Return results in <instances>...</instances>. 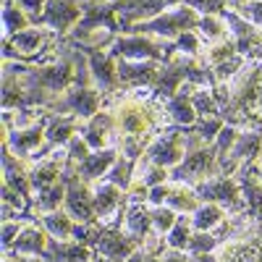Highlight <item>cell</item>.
<instances>
[{
    "label": "cell",
    "instance_id": "60d3db41",
    "mask_svg": "<svg viewBox=\"0 0 262 262\" xmlns=\"http://www.w3.org/2000/svg\"><path fill=\"white\" fill-rule=\"evenodd\" d=\"M173 48H176V53L181 55H189V58H200L202 60V53H205V39L200 37V32H184L179 34L176 39H173Z\"/></svg>",
    "mask_w": 262,
    "mask_h": 262
},
{
    "label": "cell",
    "instance_id": "9a60e30c",
    "mask_svg": "<svg viewBox=\"0 0 262 262\" xmlns=\"http://www.w3.org/2000/svg\"><path fill=\"white\" fill-rule=\"evenodd\" d=\"M259 155H262V128H238L231 149L223 158L221 170L226 173V176H233L242 165L257 163Z\"/></svg>",
    "mask_w": 262,
    "mask_h": 262
},
{
    "label": "cell",
    "instance_id": "d6a6232c",
    "mask_svg": "<svg viewBox=\"0 0 262 262\" xmlns=\"http://www.w3.org/2000/svg\"><path fill=\"white\" fill-rule=\"evenodd\" d=\"M123 228L128 233H134L139 238H147L155 233L152 228V215H149V205L139 202V205H128L126 207V215H123Z\"/></svg>",
    "mask_w": 262,
    "mask_h": 262
},
{
    "label": "cell",
    "instance_id": "d590c367",
    "mask_svg": "<svg viewBox=\"0 0 262 262\" xmlns=\"http://www.w3.org/2000/svg\"><path fill=\"white\" fill-rule=\"evenodd\" d=\"M238 55V48H236V42L233 37L228 39H221V42H210V45H205V53H202V63H207L210 69H215V66H221L231 58Z\"/></svg>",
    "mask_w": 262,
    "mask_h": 262
},
{
    "label": "cell",
    "instance_id": "83f0119b",
    "mask_svg": "<svg viewBox=\"0 0 262 262\" xmlns=\"http://www.w3.org/2000/svg\"><path fill=\"white\" fill-rule=\"evenodd\" d=\"M191 92H194V84H184L170 100L163 102L170 123L184 126V128H191L196 121H200V116H196V111H194V102H191Z\"/></svg>",
    "mask_w": 262,
    "mask_h": 262
},
{
    "label": "cell",
    "instance_id": "7c38bea8",
    "mask_svg": "<svg viewBox=\"0 0 262 262\" xmlns=\"http://www.w3.org/2000/svg\"><path fill=\"white\" fill-rule=\"evenodd\" d=\"M63 210L69 212L76 223H92L97 226V215H95V189L92 184L81 181L74 168H66V202Z\"/></svg>",
    "mask_w": 262,
    "mask_h": 262
},
{
    "label": "cell",
    "instance_id": "91938a15",
    "mask_svg": "<svg viewBox=\"0 0 262 262\" xmlns=\"http://www.w3.org/2000/svg\"><path fill=\"white\" fill-rule=\"evenodd\" d=\"M21 262H48V259H42V257H24Z\"/></svg>",
    "mask_w": 262,
    "mask_h": 262
},
{
    "label": "cell",
    "instance_id": "7402d4cb",
    "mask_svg": "<svg viewBox=\"0 0 262 262\" xmlns=\"http://www.w3.org/2000/svg\"><path fill=\"white\" fill-rule=\"evenodd\" d=\"M79 134L84 137V142L90 144L92 149H107V147H116L118 139V126H116V116L102 107L97 116H92L90 121H84Z\"/></svg>",
    "mask_w": 262,
    "mask_h": 262
},
{
    "label": "cell",
    "instance_id": "d4e9b609",
    "mask_svg": "<svg viewBox=\"0 0 262 262\" xmlns=\"http://www.w3.org/2000/svg\"><path fill=\"white\" fill-rule=\"evenodd\" d=\"M118 158H121L118 147L92 149L79 165H74V173H76L81 181H86V184H97V181H102L107 173L113 170V165L118 163Z\"/></svg>",
    "mask_w": 262,
    "mask_h": 262
},
{
    "label": "cell",
    "instance_id": "d6986e66",
    "mask_svg": "<svg viewBox=\"0 0 262 262\" xmlns=\"http://www.w3.org/2000/svg\"><path fill=\"white\" fill-rule=\"evenodd\" d=\"M223 18L231 29V37L238 48V55L247 58V60H262V29L254 27L252 21H247L242 13H236L231 8Z\"/></svg>",
    "mask_w": 262,
    "mask_h": 262
},
{
    "label": "cell",
    "instance_id": "7a4b0ae2",
    "mask_svg": "<svg viewBox=\"0 0 262 262\" xmlns=\"http://www.w3.org/2000/svg\"><path fill=\"white\" fill-rule=\"evenodd\" d=\"M259 76H262V60H249L231 81H223L212 90L228 126L262 128L259 123Z\"/></svg>",
    "mask_w": 262,
    "mask_h": 262
},
{
    "label": "cell",
    "instance_id": "8fae6325",
    "mask_svg": "<svg viewBox=\"0 0 262 262\" xmlns=\"http://www.w3.org/2000/svg\"><path fill=\"white\" fill-rule=\"evenodd\" d=\"M196 196H200L202 202H215L226 207L228 215H238L244 212V194H242V186H238L236 176H226V173H221V176H212L202 184L194 186Z\"/></svg>",
    "mask_w": 262,
    "mask_h": 262
},
{
    "label": "cell",
    "instance_id": "7bdbcfd3",
    "mask_svg": "<svg viewBox=\"0 0 262 262\" xmlns=\"http://www.w3.org/2000/svg\"><path fill=\"white\" fill-rule=\"evenodd\" d=\"M134 179L144 181V184L152 189V186H160V184L170 181V170H168V168H163V165H152V163H149V165H137Z\"/></svg>",
    "mask_w": 262,
    "mask_h": 262
},
{
    "label": "cell",
    "instance_id": "8d00e7d4",
    "mask_svg": "<svg viewBox=\"0 0 262 262\" xmlns=\"http://www.w3.org/2000/svg\"><path fill=\"white\" fill-rule=\"evenodd\" d=\"M196 32H200V37L205 39V45L231 37V29L226 24V18H221V16H200V27H196Z\"/></svg>",
    "mask_w": 262,
    "mask_h": 262
},
{
    "label": "cell",
    "instance_id": "ffe728a7",
    "mask_svg": "<svg viewBox=\"0 0 262 262\" xmlns=\"http://www.w3.org/2000/svg\"><path fill=\"white\" fill-rule=\"evenodd\" d=\"M0 165H3V184L11 186L16 194H21L29 205V212H32V205H34V189H32V181H29V160L24 158H16L13 152L0 144Z\"/></svg>",
    "mask_w": 262,
    "mask_h": 262
},
{
    "label": "cell",
    "instance_id": "30bf717a",
    "mask_svg": "<svg viewBox=\"0 0 262 262\" xmlns=\"http://www.w3.org/2000/svg\"><path fill=\"white\" fill-rule=\"evenodd\" d=\"M50 121V111L42 107V116L37 121H32L29 126H13V128H3V144L13 152L16 158L24 160H34L42 147H45V128Z\"/></svg>",
    "mask_w": 262,
    "mask_h": 262
},
{
    "label": "cell",
    "instance_id": "680465c9",
    "mask_svg": "<svg viewBox=\"0 0 262 262\" xmlns=\"http://www.w3.org/2000/svg\"><path fill=\"white\" fill-rule=\"evenodd\" d=\"M21 259H24L21 254H3V262H21Z\"/></svg>",
    "mask_w": 262,
    "mask_h": 262
},
{
    "label": "cell",
    "instance_id": "f6af8a7d",
    "mask_svg": "<svg viewBox=\"0 0 262 262\" xmlns=\"http://www.w3.org/2000/svg\"><path fill=\"white\" fill-rule=\"evenodd\" d=\"M149 215H152V228H155V233H160V236H165V233L173 228V223L179 221V212L170 210V207H165V205L149 207Z\"/></svg>",
    "mask_w": 262,
    "mask_h": 262
},
{
    "label": "cell",
    "instance_id": "74e56055",
    "mask_svg": "<svg viewBox=\"0 0 262 262\" xmlns=\"http://www.w3.org/2000/svg\"><path fill=\"white\" fill-rule=\"evenodd\" d=\"M226 244V238H221L215 231H194L189 244H186V252L189 254H205V252H217Z\"/></svg>",
    "mask_w": 262,
    "mask_h": 262
},
{
    "label": "cell",
    "instance_id": "836d02e7",
    "mask_svg": "<svg viewBox=\"0 0 262 262\" xmlns=\"http://www.w3.org/2000/svg\"><path fill=\"white\" fill-rule=\"evenodd\" d=\"M29 27H34L29 13L21 8L16 0H3V39H11L13 34L24 32Z\"/></svg>",
    "mask_w": 262,
    "mask_h": 262
},
{
    "label": "cell",
    "instance_id": "e0dca14e",
    "mask_svg": "<svg viewBox=\"0 0 262 262\" xmlns=\"http://www.w3.org/2000/svg\"><path fill=\"white\" fill-rule=\"evenodd\" d=\"M184 3L186 0H116L121 32L134 24H142V21L158 18L160 13L176 8V6H184Z\"/></svg>",
    "mask_w": 262,
    "mask_h": 262
},
{
    "label": "cell",
    "instance_id": "5bb4252c",
    "mask_svg": "<svg viewBox=\"0 0 262 262\" xmlns=\"http://www.w3.org/2000/svg\"><path fill=\"white\" fill-rule=\"evenodd\" d=\"M142 244L144 238L128 233L123 226H102L100 238L95 244V254L102 257L105 262H126Z\"/></svg>",
    "mask_w": 262,
    "mask_h": 262
},
{
    "label": "cell",
    "instance_id": "db71d44e",
    "mask_svg": "<svg viewBox=\"0 0 262 262\" xmlns=\"http://www.w3.org/2000/svg\"><path fill=\"white\" fill-rule=\"evenodd\" d=\"M163 262H189V252H184V249H165L163 252Z\"/></svg>",
    "mask_w": 262,
    "mask_h": 262
},
{
    "label": "cell",
    "instance_id": "2e32d148",
    "mask_svg": "<svg viewBox=\"0 0 262 262\" xmlns=\"http://www.w3.org/2000/svg\"><path fill=\"white\" fill-rule=\"evenodd\" d=\"M215 254L221 262H262V223H252L247 231L228 238Z\"/></svg>",
    "mask_w": 262,
    "mask_h": 262
},
{
    "label": "cell",
    "instance_id": "4316f807",
    "mask_svg": "<svg viewBox=\"0 0 262 262\" xmlns=\"http://www.w3.org/2000/svg\"><path fill=\"white\" fill-rule=\"evenodd\" d=\"M233 176L244 194V212L249 215V221L262 223V181H259V176L254 173L252 165H242Z\"/></svg>",
    "mask_w": 262,
    "mask_h": 262
},
{
    "label": "cell",
    "instance_id": "3957f363",
    "mask_svg": "<svg viewBox=\"0 0 262 262\" xmlns=\"http://www.w3.org/2000/svg\"><path fill=\"white\" fill-rule=\"evenodd\" d=\"M63 45V37H58L48 27H29L24 32L13 34L11 39H3V60H18V63H48L58 55Z\"/></svg>",
    "mask_w": 262,
    "mask_h": 262
},
{
    "label": "cell",
    "instance_id": "b9f144b4",
    "mask_svg": "<svg viewBox=\"0 0 262 262\" xmlns=\"http://www.w3.org/2000/svg\"><path fill=\"white\" fill-rule=\"evenodd\" d=\"M223 126H226V118L223 116H210V118H200L189 131L200 137L205 144H212L217 139V134L223 131Z\"/></svg>",
    "mask_w": 262,
    "mask_h": 262
},
{
    "label": "cell",
    "instance_id": "603a6c76",
    "mask_svg": "<svg viewBox=\"0 0 262 262\" xmlns=\"http://www.w3.org/2000/svg\"><path fill=\"white\" fill-rule=\"evenodd\" d=\"M163 63L158 60H118L121 90H152Z\"/></svg>",
    "mask_w": 262,
    "mask_h": 262
},
{
    "label": "cell",
    "instance_id": "ab89813d",
    "mask_svg": "<svg viewBox=\"0 0 262 262\" xmlns=\"http://www.w3.org/2000/svg\"><path fill=\"white\" fill-rule=\"evenodd\" d=\"M191 233H194V228H191V215H179V221L173 223V228L165 233L168 249H184V252H186V244H189Z\"/></svg>",
    "mask_w": 262,
    "mask_h": 262
},
{
    "label": "cell",
    "instance_id": "277c9868",
    "mask_svg": "<svg viewBox=\"0 0 262 262\" xmlns=\"http://www.w3.org/2000/svg\"><path fill=\"white\" fill-rule=\"evenodd\" d=\"M189 131V128H186ZM221 158H217V149L212 144H205L196 134H186V155L184 160L170 170V181L179 184H189L196 186L212 176H221Z\"/></svg>",
    "mask_w": 262,
    "mask_h": 262
},
{
    "label": "cell",
    "instance_id": "f1b7e54d",
    "mask_svg": "<svg viewBox=\"0 0 262 262\" xmlns=\"http://www.w3.org/2000/svg\"><path fill=\"white\" fill-rule=\"evenodd\" d=\"M97 254L95 249L76 244V242H60V238L50 236V244H48V262H92Z\"/></svg>",
    "mask_w": 262,
    "mask_h": 262
},
{
    "label": "cell",
    "instance_id": "f5cc1de1",
    "mask_svg": "<svg viewBox=\"0 0 262 262\" xmlns=\"http://www.w3.org/2000/svg\"><path fill=\"white\" fill-rule=\"evenodd\" d=\"M126 262H163V254L152 252V249H147V247H139V249L131 254Z\"/></svg>",
    "mask_w": 262,
    "mask_h": 262
},
{
    "label": "cell",
    "instance_id": "44dd1931",
    "mask_svg": "<svg viewBox=\"0 0 262 262\" xmlns=\"http://www.w3.org/2000/svg\"><path fill=\"white\" fill-rule=\"evenodd\" d=\"M66 168H69V158H66V149H55L45 158H37L32 160L29 165V181H32V189L34 194L48 189L53 184H58L63 176H66Z\"/></svg>",
    "mask_w": 262,
    "mask_h": 262
},
{
    "label": "cell",
    "instance_id": "9f6ffc18",
    "mask_svg": "<svg viewBox=\"0 0 262 262\" xmlns=\"http://www.w3.org/2000/svg\"><path fill=\"white\" fill-rule=\"evenodd\" d=\"M226 3H228V8H231V11H238L244 3H249V0H226Z\"/></svg>",
    "mask_w": 262,
    "mask_h": 262
},
{
    "label": "cell",
    "instance_id": "6125c7cd",
    "mask_svg": "<svg viewBox=\"0 0 262 262\" xmlns=\"http://www.w3.org/2000/svg\"><path fill=\"white\" fill-rule=\"evenodd\" d=\"M259 158H262V155H259Z\"/></svg>",
    "mask_w": 262,
    "mask_h": 262
},
{
    "label": "cell",
    "instance_id": "6da1fadb",
    "mask_svg": "<svg viewBox=\"0 0 262 262\" xmlns=\"http://www.w3.org/2000/svg\"><path fill=\"white\" fill-rule=\"evenodd\" d=\"M105 107L116 116V147L121 158L134 165L142 160L144 149L170 126L165 105L152 97V90H121L118 95L105 97Z\"/></svg>",
    "mask_w": 262,
    "mask_h": 262
},
{
    "label": "cell",
    "instance_id": "484cf974",
    "mask_svg": "<svg viewBox=\"0 0 262 262\" xmlns=\"http://www.w3.org/2000/svg\"><path fill=\"white\" fill-rule=\"evenodd\" d=\"M48 244H50V233L42 228V223L37 217L24 226V231L18 233V238L13 242V247L3 254H21V257H48Z\"/></svg>",
    "mask_w": 262,
    "mask_h": 262
},
{
    "label": "cell",
    "instance_id": "f907efd6",
    "mask_svg": "<svg viewBox=\"0 0 262 262\" xmlns=\"http://www.w3.org/2000/svg\"><path fill=\"white\" fill-rule=\"evenodd\" d=\"M236 13H242L247 21H252L254 27L262 29V0H249V3H244Z\"/></svg>",
    "mask_w": 262,
    "mask_h": 262
},
{
    "label": "cell",
    "instance_id": "1f68e13d",
    "mask_svg": "<svg viewBox=\"0 0 262 262\" xmlns=\"http://www.w3.org/2000/svg\"><path fill=\"white\" fill-rule=\"evenodd\" d=\"M37 221L42 223V228H45L53 238H60V242H71V238H74L76 221L63 207L55 210V212H48V215H39Z\"/></svg>",
    "mask_w": 262,
    "mask_h": 262
},
{
    "label": "cell",
    "instance_id": "bcb514c9",
    "mask_svg": "<svg viewBox=\"0 0 262 262\" xmlns=\"http://www.w3.org/2000/svg\"><path fill=\"white\" fill-rule=\"evenodd\" d=\"M32 221L29 215H18V217H11V221H3V252H8L11 247H13V242L18 238V233L24 231V226Z\"/></svg>",
    "mask_w": 262,
    "mask_h": 262
},
{
    "label": "cell",
    "instance_id": "94428289",
    "mask_svg": "<svg viewBox=\"0 0 262 262\" xmlns=\"http://www.w3.org/2000/svg\"><path fill=\"white\" fill-rule=\"evenodd\" d=\"M92 262H105V259H102V257H95V259H92Z\"/></svg>",
    "mask_w": 262,
    "mask_h": 262
},
{
    "label": "cell",
    "instance_id": "6f0895ef",
    "mask_svg": "<svg viewBox=\"0 0 262 262\" xmlns=\"http://www.w3.org/2000/svg\"><path fill=\"white\" fill-rule=\"evenodd\" d=\"M252 168H254V173H257L259 181H262V158H257V163H252Z\"/></svg>",
    "mask_w": 262,
    "mask_h": 262
},
{
    "label": "cell",
    "instance_id": "11a10c76",
    "mask_svg": "<svg viewBox=\"0 0 262 262\" xmlns=\"http://www.w3.org/2000/svg\"><path fill=\"white\" fill-rule=\"evenodd\" d=\"M189 262H221L215 252H205V254H189Z\"/></svg>",
    "mask_w": 262,
    "mask_h": 262
},
{
    "label": "cell",
    "instance_id": "ac0fdd59",
    "mask_svg": "<svg viewBox=\"0 0 262 262\" xmlns=\"http://www.w3.org/2000/svg\"><path fill=\"white\" fill-rule=\"evenodd\" d=\"M81 18V3L79 0H48L42 16L34 21V27H48L58 37H69L71 29L79 24Z\"/></svg>",
    "mask_w": 262,
    "mask_h": 262
},
{
    "label": "cell",
    "instance_id": "f546056e",
    "mask_svg": "<svg viewBox=\"0 0 262 262\" xmlns=\"http://www.w3.org/2000/svg\"><path fill=\"white\" fill-rule=\"evenodd\" d=\"M202 205V200L196 196L194 186L179 184V181H168V196H165V207L176 210L179 215H191L196 207Z\"/></svg>",
    "mask_w": 262,
    "mask_h": 262
},
{
    "label": "cell",
    "instance_id": "681fc988",
    "mask_svg": "<svg viewBox=\"0 0 262 262\" xmlns=\"http://www.w3.org/2000/svg\"><path fill=\"white\" fill-rule=\"evenodd\" d=\"M92 152V147L84 142V137L81 134H76L69 144H66V158H69V168H74V165H79L86 155Z\"/></svg>",
    "mask_w": 262,
    "mask_h": 262
},
{
    "label": "cell",
    "instance_id": "52a82bcc",
    "mask_svg": "<svg viewBox=\"0 0 262 262\" xmlns=\"http://www.w3.org/2000/svg\"><path fill=\"white\" fill-rule=\"evenodd\" d=\"M196 27H200V13H196L191 6H176V8L160 13L152 21H142V24H134V27L123 29L121 34H152V37L173 42L179 34L194 32Z\"/></svg>",
    "mask_w": 262,
    "mask_h": 262
},
{
    "label": "cell",
    "instance_id": "816d5d0a",
    "mask_svg": "<svg viewBox=\"0 0 262 262\" xmlns=\"http://www.w3.org/2000/svg\"><path fill=\"white\" fill-rule=\"evenodd\" d=\"M16 3H18L21 8H24V11L29 13L32 24H34V21L42 16V11H45V3H48V0H16Z\"/></svg>",
    "mask_w": 262,
    "mask_h": 262
},
{
    "label": "cell",
    "instance_id": "ee69618b",
    "mask_svg": "<svg viewBox=\"0 0 262 262\" xmlns=\"http://www.w3.org/2000/svg\"><path fill=\"white\" fill-rule=\"evenodd\" d=\"M134 170H137V165H134V163H128L126 158H118V163L113 165V170L107 173V176H105L102 181H111V184H118L121 189H126V191H128L131 181H134Z\"/></svg>",
    "mask_w": 262,
    "mask_h": 262
},
{
    "label": "cell",
    "instance_id": "7dc6e473",
    "mask_svg": "<svg viewBox=\"0 0 262 262\" xmlns=\"http://www.w3.org/2000/svg\"><path fill=\"white\" fill-rule=\"evenodd\" d=\"M184 6H191L200 16H226L228 13V3L226 0H186Z\"/></svg>",
    "mask_w": 262,
    "mask_h": 262
},
{
    "label": "cell",
    "instance_id": "4dcf8cb0",
    "mask_svg": "<svg viewBox=\"0 0 262 262\" xmlns=\"http://www.w3.org/2000/svg\"><path fill=\"white\" fill-rule=\"evenodd\" d=\"M63 202H66V176H63L58 184H53V186H48V189H42V191H37V194H34L32 215H34V217H39V215L55 212V210H60V207H63Z\"/></svg>",
    "mask_w": 262,
    "mask_h": 262
},
{
    "label": "cell",
    "instance_id": "4fadbf2b",
    "mask_svg": "<svg viewBox=\"0 0 262 262\" xmlns=\"http://www.w3.org/2000/svg\"><path fill=\"white\" fill-rule=\"evenodd\" d=\"M95 189V215L100 226H123V215L128 207V194L118 184L111 181H97Z\"/></svg>",
    "mask_w": 262,
    "mask_h": 262
},
{
    "label": "cell",
    "instance_id": "c3c4849f",
    "mask_svg": "<svg viewBox=\"0 0 262 262\" xmlns=\"http://www.w3.org/2000/svg\"><path fill=\"white\" fill-rule=\"evenodd\" d=\"M100 231H102V226H100V223H97V226H92V223H76V228H74V238H71V242L95 249L97 238H100Z\"/></svg>",
    "mask_w": 262,
    "mask_h": 262
},
{
    "label": "cell",
    "instance_id": "ba28073f",
    "mask_svg": "<svg viewBox=\"0 0 262 262\" xmlns=\"http://www.w3.org/2000/svg\"><path fill=\"white\" fill-rule=\"evenodd\" d=\"M63 42H66V39H63ZM66 45L76 48V50L86 58V66H90V76H92L95 90H100L105 97L121 92L118 60L107 53L105 48H92V45H84V42H66Z\"/></svg>",
    "mask_w": 262,
    "mask_h": 262
},
{
    "label": "cell",
    "instance_id": "cb8c5ba5",
    "mask_svg": "<svg viewBox=\"0 0 262 262\" xmlns=\"http://www.w3.org/2000/svg\"><path fill=\"white\" fill-rule=\"evenodd\" d=\"M79 128H81L79 118L50 113V121H48V128H45V147H42V152L37 158H45V155H50V152H55V149H66V144L79 134Z\"/></svg>",
    "mask_w": 262,
    "mask_h": 262
},
{
    "label": "cell",
    "instance_id": "5b68a950",
    "mask_svg": "<svg viewBox=\"0 0 262 262\" xmlns=\"http://www.w3.org/2000/svg\"><path fill=\"white\" fill-rule=\"evenodd\" d=\"M102 107H105V95L100 90H95L92 76H90V71H86L69 92L60 95L58 100H53L45 111L60 113V116H74V118H79L84 123V121H90L92 116H97Z\"/></svg>",
    "mask_w": 262,
    "mask_h": 262
},
{
    "label": "cell",
    "instance_id": "8992f818",
    "mask_svg": "<svg viewBox=\"0 0 262 262\" xmlns=\"http://www.w3.org/2000/svg\"><path fill=\"white\" fill-rule=\"evenodd\" d=\"M116 60H158L168 63L176 55L173 42L152 37V34H118L113 39V45L107 48Z\"/></svg>",
    "mask_w": 262,
    "mask_h": 262
},
{
    "label": "cell",
    "instance_id": "e575fe53",
    "mask_svg": "<svg viewBox=\"0 0 262 262\" xmlns=\"http://www.w3.org/2000/svg\"><path fill=\"white\" fill-rule=\"evenodd\" d=\"M226 217H228L226 207L215 205V202H202L191 212V228L194 231H212V228L221 226Z\"/></svg>",
    "mask_w": 262,
    "mask_h": 262
},
{
    "label": "cell",
    "instance_id": "9c48e42d",
    "mask_svg": "<svg viewBox=\"0 0 262 262\" xmlns=\"http://www.w3.org/2000/svg\"><path fill=\"white\" fill-rule=\"evenodd\" d=\"M186 134L189 131L184 126L170 123L163 134L144 149V155L137 165H149L152 163V165H163V168L173 170L186 155Z\"/></svg>",
    "mask_w": 262,
    "mask_h": 262
},
{
    "label": "cell",
    "instance_id": "f35d334b",
    "mask_svg": "<svg viewBox=\"0 0 262 262\" xmlns=\"http://www.w3.org/2000/svg\"><path fill=\"white\" fill-rule=\"evenodd\" d=\"M191 102H194V111L200 118H210V116H223L221 105H217L212 90H207V86H194L191 92Z\"/></svg>",
    "mask_w": 262,
    "mask_h": 262
}]
</instances>
